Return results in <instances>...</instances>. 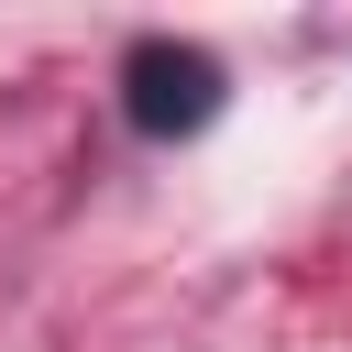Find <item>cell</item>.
Masks as SVG:
<instances>
[{"label":"cell","mask_w":352,"mask_h":352,"mask_svg":"<svg viewBox=\"0 0 352 352\" xmlns=\"http://www.w3.org/2000/svg\"><path fill=\"white\" fill-rule=\"evenodd\" d=\"M121 110H132V132H154V143H176V132H209L220 121V66L198 55V44H132V66H121Z\"/></svg>","instance_id":"obj_1"}]
</instances>
